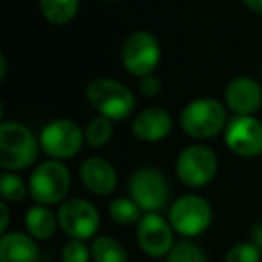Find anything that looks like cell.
Here are the masks:
<instances>
[{"instance_id": "2", "label": "cell", "mask_w": 262, "mask_h": 262, "mask_svg": "<svg viewBox=\"0 0 262 262\" xmlns=\"http://www.w3.org/2000/svg\"><path fill=\"white\" fill-rule=\"evenodd\" d=\"M180 126L187 137L196 140L214 139L228 126V108L214 97H198L183 106Z\"/></svg>"}, {"instance_id": "3", "label": "cell", "mask_w": 262, "mask_h": 262, "mask_svg": "<svg viewBox=\"0 0 262 262\" xmlns=\"http://www.w3.org/2000/svg\"><path fill=\"white\" fill-rule=\"evenodd\" d=\"M84 95L90 106L113 122L126 120L135 110V94L124 83L112 77H95L84 88Z\"/></svg>"}, {"instance_id": "6", "label": "cell", "mask_w": 262, "mask_h": 262, "mask_svg": "<svg viewBox=\"0 0 262 262\" xmlns=\"http://www.w3.org/2000/svg\"><path fill=\"white\" fill-rule=\"evenodd\" d=\"M162 59V47L158 38L149 31H133L120 47V61L126 72L135 77L155 74Z\"/></svg>"}, {"instance_id": "21", "label": "cell", "mask_w": 262, "mask_h": 262, "mask_svg": "<svg viewBox=\"0 0 262 262\" xmlns=\"http://www.w3.org/2000/svg\"><path fill=\"white\" fill-rule=\"evenodd\" d=\"M113 137V120L104 115H95L88 120L86 127H84V142L92 147V149H101V147L108 146V142Z\"/></svg>"}, {"instance_id": "11", "label": "cell", "mask_w": 262, "mask_h": 262, "mask_svg": "<svg viewBox=\"0 0 262 262\" xmlns=\"http://www.w3.org/2000/svg\"><path fill=\"white\" fill-rule=\"evenodd\" d=\"M225 144L233 155L255 158L262 155V120L253 115H235L225 129Z\"/></svg>"}, {"instance_id": "16", "label": "cell", "mask_w": 262, "mask_h": 262, "mask_svg": "<svg viewBox=\"0 0 262 262\" xmlns=\"http://www.w3.org/2000/svg\"><path fill=\"white\" fill-rule=\"evenodd\" d=\"M41 251L36 239L27 232H6L0 237V262H40Z\"/></svg>"}, {"instance_id": "20", "label": "cell", "mask_w": 262, "mask_h": 262, "mask_svg": "<svg viewBox=\"0 0 262 262\" xmlns=\"http://www.w3.org/2000/svg\"><path fill=\"white\" fill-rule=\"evenodd\" d=\"M108 215L113 223H117L120 226L139 225V221L142 219V208L131 200L129 196L115 198L108 205Z\"/></svg>"}, {"instance_id": "26", "label": "cell", "mask_w": 262, "mask_h": 262, "mask_svg": "<svg viewBox=\"0 0 262 262\" xmlns=\"http://www.w3.org/2000/svg\"><path fill=\"white\" fill-rule=\"evenodd\" d=\"M140 94L146 95V97L153 99L157 95H160L162 92V79L155 74H149L146 77H140Z\"/></svg>"}, {"instance_id": "15", "label": "cell", "mask_w": 262, "mask_h": 262, "mask_svg": "<svg viewBox=\"0 0 262 262\" xmlns=\"http://www.w3.org/2000/svg\"><path fill=\"white\" fill-rule=\"evenodd\" d=\"M81 183L86 187L88 192L95 196H108L117 189V169L106 158L90 157L79 167Z\"/></svg>"}, {"instance_id": "25", "label": "cell", "mask_w": 262, "mask_h": 262, "mask_svg": "<svg viewBox=\"0 0 262 262\" xmlns=\"http://www.w3.org/2000/svg\"><path fill=\"white\" fill-rule=\"evenodd\" d=\"M92 250L86 246L84 241L70 239L69 243L63 244L61 250V262H90Z\"/></svg>"}, {"instance_id": "18", "label": "cell", "mask_w": 262, "mask_h": 262, "mask_svg": "<svg viewBox=\"0 0 262 262\" xmlns=\"http://www.w3.org/2000/svg\"><path fill=\"white\" fill-rule=\"evenodd\" d=\"M81 0H38V9L47 22L67 26L77 16Z\"/></svg>"}, {"instance_id": "14", "label": "cell", "mask_w": 262, "mask_h": 262, "mask_svg": "<svg viewBox=\"0 0 262 262\" xmlns=\"http://www.w3.org/2000/svg\"><path fill=\"white\" fill-rule=\"evenodd\" d=\"M131 131L142 142H160L172 131V117L165 108L149 106L133 119Z\"/></svg>"}, {"instance_id": "22", "label": "cell", "mask_w": 262, "mask_h": 262, "mask_svg": "<svg viewBox=\"0 0 262 262\" xmlns=\"http://www.w3.org/2000/svg\"><path fill=\"white\" fill-rule=\"evenodd\" d=\"M29 196V183L24 182L20 174L4 171L0 176V198L8 203H20Z\"/></svg>"}, {"instance_id": "31", "label": "cell", "mask_w": 262, "mask_h": 262, "mask_svg": "<svg viewBox=\"0 0 262 262\" xmlns=\"http://www.w3.org/2000/svg\"><path fill=\"white\" fill-rule=\"evenodd\" d=\"M260 76H262V67H260Z\"/></svg>"}, {"instance_id": "29", "label": "cell", "mask_w": 262, "mask_h": 262, "mask_svg": "<svg viewBox=\"0 0 262 262\" xmlns=\"http://www.w3.org/2000/svg\"><path fill=\"white\" fill-rule=\"evenodd\" d=\"M243 4L246 6L251 13L262 16V0H243Z\"/></svg>"}, {"instance_id": "5", "label": "cell", "mask_w": 262, "mask_h": 262, "mask_svg": "<svg viewBox=\"0 0 262 262\" xmlns=\"http://www.w3.org/2000/svg\"><path fill=\"white\" fill-rule=\"evenodd\" d=\"M214 212L203 196L198 194H185L172 201L169 207V223L178 235L185 239L200 237L210 228Z\"/></svg>"}, {"instance_id": "9", "label": "cell", "mask_w": 262, "mask_h": 262, "mask_svg": "<svg viewBox=\"0 0 262 262\" xmlns=\"http://www.w3.org/2000/svg\"><path fill=\"white\" fill-rule=\"evenodd\" d=\"M41 151L52 160H69L76 157L84 144V129L70 119H54L40 133Z\"/></svg>"}, {"instance_id": "1", "label": "cell", "mask_w": 262, "mask_h": 262, "mask_svg": "<svg viewBox=\"0 0 262 262\" xmlns=\"http://www.w3.org/2000/svg\"><path fill=\"white\" fill-rule=\"evenodd\" d=\"M40 139L22 122L4 120L0 124V167L2 171H26L40 155Z\"/></svg>"}, {"instance_id": "28", "label": "cell", "mask_w": 262, "mask_h": 262, "mask_svg": "<svg viewBox=\"0 0 262 262\" xmlns=\"http://www.w3.org/2000/svg\"><path fill=\"white\" fill-rule=\"evenodd\" d=\"M0 212H2V223H0V232L6 233L9 228V219H11V214H9V207H8V201H2L0 203Z\"/></svg>"}, {"instance_id": "8", "label": "cell", "mask_w": 262, "mask_h": 262, "mask_svg": "<svg viewBox=\"0 0 262 262\" xmlns=\"http://www.w3.org/2000/svg\"><path fill=\"white\" fill-rule=\"evenodd\" d=\"M127 194L142 208L144 214H147L164 210L169 203L171 190L167 178L160 169L139 167L127 182Z\"/></svg>"}, {"instance_id": "27", "label": "cell", "mask_w": 262, "mask_h": 262, "mask_svg": "<svg viewBox=\"0 0 262 262\" xmlns=\"http://www.w3.org/2000/svg\"><path fill=\"white\" fill-rule=\"evenodd\" d=\"M250 241L262 251V221L260 223H255L251 226V232H250Z\"/></svg>"}, {"instance_id": "7", "label": "cell", "mask_w": 262, "mask_h": 262, "mask_svg": "<svg viewBox=\"0 0 262 262\" xmlns=\"http://www.w3.org/2000/svg\"><path fill=\"white\" fill-rule=\"evenodd\" d=\"M217 155L203 144H190L176 158V176L189 189L205 187L217 174Z\"/></svg>"}, {"instance_id": "17", "label": "cell", "mask_w": 262, "mask_h": 262, "mask_svg": "<svg viewBox=\"0 0 262 262\" xmlns=\"http://www.w3.org/2000/svg\"><path fill=\"white\" fill-rule=\"evenodd\" d=\"M24 226H26V232L36 241H47L54 237V233L59 228L58 214H54L45 205L36 203L26 210Z\"/></svg>"}, {"instance_id": "10", "label": "cell", "mask_w": 262, "mask_h": 262, "mask_svg": "<svg viewBox=\"0 0 262 262\" xmlns=\"http://www.w3.org/2000/svg\"><path fill=\"white\" fill-rule=\"evenodd\" d=\"M58 221L61 232L70 239H95L101 228V214L97 207L83 198H72L59 203Z\"/></svg>"}, {"instance_id": "4", "label": "cell", "mask_w": 262, "mask_h": 262, "mask_svg": "<svg viewBox=\"0 0 262 262\" xmlns=\"http://www.w3.org/2000/svg\"><path fill=\"white\" fill-rule=\"evenodd\" d=\"M72 176L63 160H43L29 176V196L38 205L52 207L63 203L69 196Z\"/></svg>"}, {"instance_id": "13", "label": "cell", "mask_w": 262, "mask_h": 262, "mask_svg": "<svg viewBox=\"0 0 262 262\" xmlns=\"http://www.w3.org/2000/svg\"><path fill=\"white\" fill-rule=\"evenodd\" d=\"M223 102L233 115H255L262 108V86L253 77L239 76L226 84Z\"/></svg>"}, {"instance_id": "24", "label": "cell", "mask_w": 262, "mask_h": 262, "mask_svg": "<svg viewBox=\"0 0 262 262\" xmlns=\"http://www.w3.org/2000/svg\"><path fill=\"white\" fill-rule=\"evenodd\" d=\"M223 262H262V251L251 241H243L226 251Z\"/></svg>"}, {"instance_id": "23", "label": "cell", "mask_w": 262, "mask_h": 262, "mask_svg": "<svg viewBox=\"0 0 262 262\" xmlns=\"http://www.w3.org/2000/svg\"><path fill=\"white\" fill-rule=\"evenodd\" d=\"M165 262H208V258L196 243L183 239L172 246V250L165 257Z\"/></svg>"}, {"instance_id": "12", "label": "cell", "mask_w": 262, "mask_h": 262, "mask_svg": "<svg viewBox=\"0 0 262 262\" xmlns=\"http://www.w3.org/2000/svg\"><path fill=\"white\" fill-rule=\"evenodd\" d=\"M137 243L147 257H167L174 246V230L160 212H147L137 225Z\"/></svg>"}, {"instance_id": "19", "label": "cell", "mask_w": 262, "mask_h": 262, "mask_svg": "<svg viewBox=\"0 0 262 262\" xmlns=\"http://www.w3.org/2000/svg\"><path fill=\"white\" fill-rule=\"evenodd\" d=\"M94 262H129V255L120 241L110 235L95 237L90 244Z\"/></svg>"}, {"instance_id": "30", "label": "cell", "mask_w": 262, "mask_h": 262, "mask_svg": "<svg viewBox=\"0 0 262 262\" xmlns=\"http://www.w3.org/2000/svg\"><path fill=\"white\" fill-rule=\"evenodd\" d=\"M8 74V59L4 54H0V79H4Z\"/></svg>"}]
</instances>
